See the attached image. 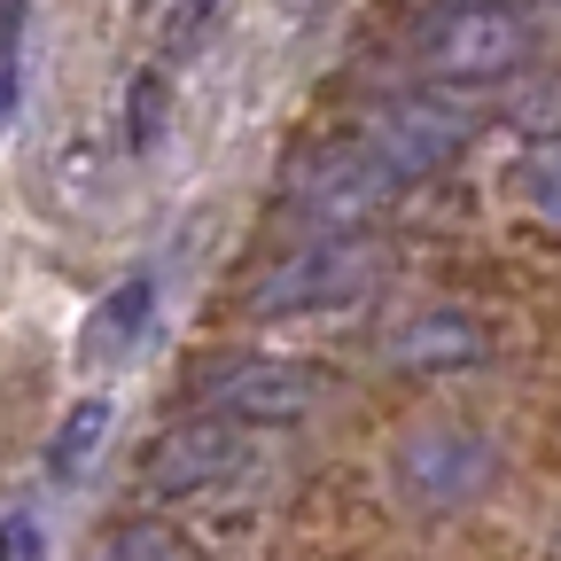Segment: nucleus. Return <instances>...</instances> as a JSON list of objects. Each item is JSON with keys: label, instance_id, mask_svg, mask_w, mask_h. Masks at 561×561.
<instances>
[{"label": "nucleus", "instance_id": "39448f33", "mask_svg": "<svg viewBox=\"0 0 561 561\" xmlns=\"http://www.w3.org/2000/svg\"><path fill=\"white\" fill-rule=\"evenodd\" d=\"M390 476H398V491H405L413 507L445 515V507L483 500L491 476H500V453H491V437H483V430H468V421H421V430H405V437H398Z\"/></svg>", "mask_w": 561, "mask_h": 561}, {"label": "nucleus", "instance_id": "423d86ee", "mask_svg": "<svg viewBox=\"0 0 561 561\" xmlns=\"http://www.w3.org/2000/svg\"><path fill=\"white\" fill-rule=\"evenodd\" d=\"M257 468V437L250 430H227V421H180L149 445L140 460V483L157 500H203V491H227Z\"/></svg>", "mask_w": 561, "mask_h": 561}, {"label": "nucleus", "instance_id": "0eeeda50", "mask_svg": "<svg viewBox=\"0 0 561 561\" xmlns=\"http://www.w3.org/2000/svg\"><path fill=\"white\" fill-rule=\"evenodd\" d=\"M468 133H476V117H468V102H460V94H445V87H430V94H398V102L367 125V140L390 157V172H398V180L445 172V164L468 149Z\"/></svg>", "mask_w": 561, "mask_h": 561}, {"label": "nucleus", "instance_id": "7ed1b4c3", "mask_svg": "<svg viewBox=\"0 0 561 561\" xmlns=\"http://www.w3.org/2000/svg\"><path fill=\"white\" fill-rule=\"evenodd\" d=\"M382 273L375 234H305L289 242L257 280H250V305L265 320H297V312H343L351 297H367Z\"/></svg>", "mask_w": 561, "mask_h": 561}, {"label": "nucleus", "instance_id": "20e7f679", "mask_svg": "<svg viewBox=\"0 0 561 561\" xmlns=\"http://www.w3.org/2000/svg\"><path fill=\"white\" fill-rule=\"evenodd\" d=\"M421 70L453 94V87H500L530 62V24L515 0H453L421 24Z\"/></svg>", "mask_w": 561, "mask_h": 561}, {"label": "nucleus", "instance_id": "ddd939ff", "mask_svg": "<svg viewBox=\"0 0 561 561\" xmlns=\"http://www.w3.org/2000/svg\"><path fill=\"white\" fill-rule=\"evenodd\" d=\"M210 16H219V0H164V39H172V47H187Z\"/></svg>", "mask_w": 561, "mask_h": 561}, {"label": "nucleus", "instance_id": "4468645a", "mask_svg": "<svg viewBox=\"0 0 561 561\" xmlns=\"http://www.w3.org/2000/svg\"><path fill=\"white\" fill-rule=\"evenodd\" d=\"M47 546H39V523L32 515H9L0 523V561H39Z\"/></svg>", "mask_w": 561, "mask_h": 561}, {"label": "nucleus", "instance_id": "f03ea898", "mask_svg": "<svg viewBox=\"0 0 561 561\" xmlns=\"http://www.w3.org/2000/svg\"><path fill=\"white\" fill-rule=\"evenodd\" d=\"M398 187H405V180L390 172V157L375 149L367 133L320 140V149H305V157L289 164V203L305 210L320 234H367L382 210H390Z\"/></svg>", "mask_w": 561, "mask_h": 561}, {"label": "nucleus", "instance_id": "2eb2a0df", "mask_svg": "<svg viewBox=\"0 0 561 561\" xmlns=\"http://www.w3.org/2000/svg\"><path fill=\"white\" fill-rule=\"evenodd\" d=\"M0 125H9V79H0Z\"/></svg>", "mask_w": 561, "mask_h": 561}, {"label": "nucleus", "instance_id": "dca6fc26", "mask_svg": "<svg viewBox=\"0 0 561 561\" xmlns=\"http://www.w3.org/2000/svg\"><path fill=\"white\" fill-rule=\"evenodd\" d=\"M280 9H312V0H280Z\"/></svg>", "mask_w": 561, "mask_h": 561}, {"label": "nucleus", "instance_id": "f257e3e1", "mask_svg": "<svg viewBox=\"0 0 561 561\" xmlns=\"http://www.w3.org/2000/svg\"><path fill=\"white\" fill-rule=\"evenodd\" d=\"M195 405L227 430H289L328 405V375L312 359H280V351H227L219 367H203Z\"/></svg>", "mask_w": 561, "mask_h": 561}, {"label": "nucleus", "instance_id": "1a4fd4ad", "mask_svg": "<svg viewBox=\"0 0 561 561\" xmlns=\"http://www.w3.org/2000/svg\"><path fill=\"white\" fill-rule=\"evenodd\" d=\"M149 312H157V273L117 280V289L87 312V328H79V359H87V367H125L133 343L149 335Z\"/></svg>", "mask_w": 561, "mask_h": 561}, {"label": "nucleus", "instance_id": "9b49d317", "mask_svg": "<svg viewBox=\"0 0 561 561\" xmlns=\"http://www.w3.org/2000/svg\"><path fill=\"white\" fill-rule=\"evenodd\" d=\"M102 561H203V553L180 530H164V523H125V530H110Z\"/></svg>", "mask_w": 561, "mask_h": 561}, {"label": "nucleus", "instance_id": "f8f14e48", "mask_svg": "<svg viewBox=\"0 0 561 561\" xmlns=\"http://www.w3.org/2000/svg\"><path fill=\"white\" fill-rule=\"evenodd\" d=\"M523 203L538 210V219L561 227V140H553V149H530V157H523Z\"/></svg>", "mask_w": 561, "mask_h": 561}, {"label": "nucleus", "instance_id": "6e6552de", "mask_svg": "<svg viewBox=\"0 0 561 561\" xmlns=\"http://www.w3.org/2000/svg\"><path fill=\"white\" fill-rule=\"evenodd\" d=\"M390 359H398L405 375H468V367L491 359V335H483L476 312L437 305V312H421V320H405V328L390 335Z\"/></svg>", "mask_w": 561, "mask_h": 561}, {"label": "nucleus", "instance_id": "9d476101", "mask_svg": "<svg viewBox=\"0 0 561 561\" xmlns=\"http://www.w3.org/2000/svg\"><path fill=\"white\" fill-rule=\"evenodd\" d=\"M102 437H110V398H79V405L62 413L55 445H47V476H55V483H79L87 460L102 453Z\"/></svg>", "mask_w": 561, "mask_h": 561}]
</instances>
